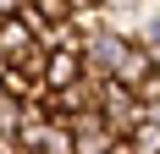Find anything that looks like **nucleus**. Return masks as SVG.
<instances>
[{
	"mask_svg": "<svg viewBox=\"0 0 160 154\" xmlns=\"http://www.w3.org/2000/svg\"><path fill=\"white\" fill-rule=\"evenodd\" d=\"M99 116L111 121L116 138H132L138 132V121H144V99H138V88H122V83H105V99H99Z\"/></svg>",
	"mask_w": 160,
	"mask_h": 154,
	"instance_id": "f257e3e1",
	"label": "nucleus"
},
{
	"mask_svg": "<svg viewBox=\"0 0 160 154\" xmlns=\"http://www.w3.org/2000/svg\"><path fill=\"white\" fill-rule=\"evenodd\" d=\"M132 44H138V39H127V33H116V28H105V33L94 39V44L83 50V61H88V72H94V77H116L122 66H127Z\"/></svg>",
	"mask_w": 160,
	"mask_h": 154,
	"instance_id": "f03ea898",
	"label": "nucleus"
},
{
	"mask_svg": "<svg viewBox=\"0 0 160 154\" xmlns=\"http://www.w3.org/2000/svg\"><path fill=\"white\" fill-rule=\"evenodd\" d=\"M44 44L28 17H0V66H22L33 50Z\"/></svg>",
	"mask_w": 160,
	"mask_h": 154,
	"instance_id": "7ed1b4c3",
	"label": "nucleus"
},
{
	"mask_svg": "<svg viewBox=\"0 0 160 154\" xmlns=\"http://www.w3.org/2000/svg\"><path fill=\"white\" fill-rule=\"evenodd\" d=\"M83 77H88L83 50H50V61H44V88H50V94L72 88V83H83Z\"/></svg>",
	"mask_w": 160,
	"mask_h": 154,
	"instance_id": "20e7f679",
	"label": "nucleus"
},
{
	"mask_svg": "<svg viewBox=\"0 0 160 154\" xmlns=\"http://www.w3.org/2000/svg\"><path fill=\"white\" fill-rule=\"evenodd\" d=\"M127 143H132L138 154H160V127H155V121H138V132H132Z\"/></svg>",
	"mask_w": 160,
	"mask_h": 154,
	"instance_id": "39448f33",
	"label": "nucleus"
},
{
	"mask_svg": "<svg viewBox=\"0 0 160 154\" xmlns=\"http://www.w3.org/2000/svg\"><path fill=\"white\" fill-rule=\"evenodd\" d=\"M105 0H72V11H99Z\"/></svg>",
	"mask_w": 160,
	"mask_h": 154,
	"instance_id": "423d86ee",
	"label": "nucleus"
}]
</instances>
